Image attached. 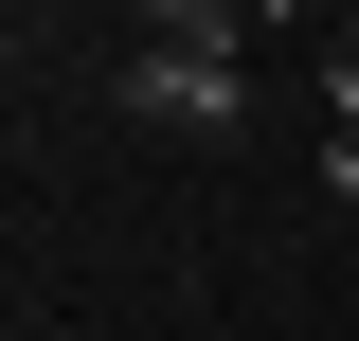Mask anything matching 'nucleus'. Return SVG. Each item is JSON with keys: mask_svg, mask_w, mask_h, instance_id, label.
Returning a JSON list of instances; mask_svg holds the SVG:
<instances>
[{"mask_svg": "<svg viewBox=\"0 0 359 341\" xmlns=\"http://www.w3.org/2000/svg\"><path fill=\"white\" fill-rule=\"evenodd\" d=\"M126 108H144V126H180V144H216L233 108H252V90H233L216 54H144V72H126Z\"/></svg>", "mask_w": 359, "mask_h": 341, "instance_id": "f257e3e1", "label": "nucleus"}, {"mask_svg": "<svg viewBox=\"0 0 359 341\" xmlns=\"http://www.w3.org/2000/svg\"><path fill=\"white\" fill-rule=\"evenodd\" d=\"M323 198H359V126H323Z\"/></svg>", "mask_w": 359, "mask_h": 341, "instance_id": "20e7f679", "label": "nucleus"}, {"mask_svg": "<svg viewBox=\"0 0 359 341\" xmlns=\"http://www.w3.org/2000/svg\"><path fill=\"white\" fill-rule=\"evenodd\" d=\"M323 126H359V18H323Z\"/></svg>", "mask_w": 359, "mask_h": 341, "instance_id": "7ed1b4c3", "label": "nucleus"}, {"mask_svg": "<svg viewBox=\"0 0 359 341\" xmlns=\"http://www.w3.org/2000/svg\"><path fill=\"white\" fill-rule=\"evenodd\" d=\"M252 36H269L252 0H144V54H216V72H233Z\"/></svg>", "mask_w": 359, "mask_h": 341, "instance_id": "f03ea898", "label": "nucleus"}, {"mask_svg": "<svg viewBox=\"0 0 359 341\" xmlns=\"http://www.w3.org/2000/svg\"><path fill=\"white\" fill-rule=\"evenodd\" d=\"M252 18H306V0H252Z\"/></svg>", "mask_w": 359, "mask_h": 341, "instance_id": "39448f33", "label": "nucleus"}]
</instances>
